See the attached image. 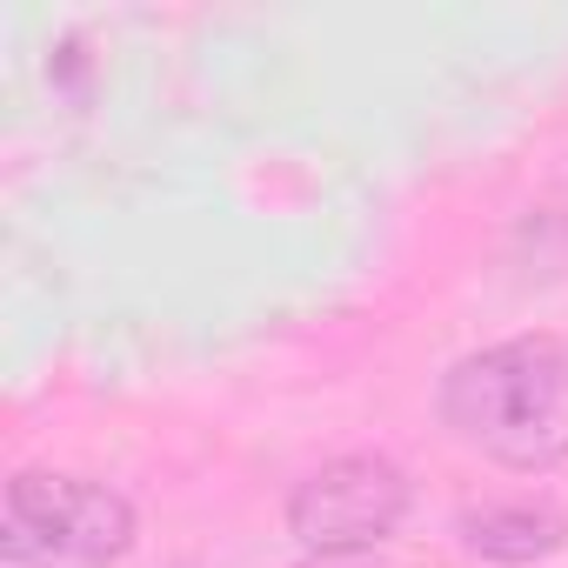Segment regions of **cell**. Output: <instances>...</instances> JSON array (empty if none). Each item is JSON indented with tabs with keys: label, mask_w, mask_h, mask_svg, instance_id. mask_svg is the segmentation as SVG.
<instances>
[{
	"label": "cell",
	"mask_w": 568,
	"mask_h": 568,
	"mask_svg": "<svg viewBox=\"0 0 568 568\" xmlns=\"http://www.w3.org/2000/svg\"><path fill=\"white\" fill-rule=\"evenodd\" d=\"M442 422L521 475L568 462V348L555 335H515L455 362L442 382Z\"/></svg>",
	"instance_id": "obj_1"
},
{
	"label": "cell",
	"mask_w": 568,
	"mask_h": 568,
	"mask_svg": "<svg viewBox=\"0 0 568 568\" xmlns=\"http://www.w3.org/2000/svg\"><path fill=\"white\" fill-rule=\"evenodd\" d=\"M408 515V475L388 455H335L288 495V535L308 555H362Z\"/></svg>",
	"instance_id": "obj_2"
},
{
	"label": "cell",
	"mask_w": 568,
	"mask_h": 568,
	"mask_svg": "<svg viewBox=\"0 0 568 568\" xmlns=\"http://www.w3.org/2000/svg\"><path fill=\"white\" fill-rule=\"evenodd\" d=\"M8 515L48 555L114 561V555L134 548V508H128V495H114L101 481H74V475L28 468V475L8 481Z\"/></svg>",
	"instance_id": "obj_3"
},
{
	"label": "cell",
	"mask_w": 568,
	"mask_h": 568,
	"mask_svg": "<svg viewBox=\"0 0 568 568\" xmlns=\"http://www.w3.org/2000/svg\"><path fill=\"white\" fill-rule=\"evenodd\" d=\"M462 541L488 561H541L568 541L561 515L541 508V501H481V508H462Z\"/></svg>",
	"instance_id": "obj_4"
}]
</instances>
